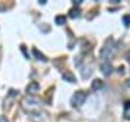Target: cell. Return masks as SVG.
Listing matches in <instances>:
<instances>
[{
	"instance_id": "cell-1",
	"label": "cell",
	"mask_w": 130,
	"mask_h": 122,
	"mask_svg": "<svg viewBox=\"0 0 130 122\" xmlns=\"http://www.w3.org/2000/svg\"><path fill=\"white\" fill-rule=\"evenodd\" d=\"M116 49H117V45L114 43L111 38L107 39V42L104 43V46L101 47V50H100V57H101L104 62H107V59H111L114 56V53H116Z\"/></svg>"
},
{
	"instance_id": "cell-2",
	"label": "cell",
	"mask_w": 130,
	"mask_h": 122,
	"mask_svg": "<svg viewBox=\"0 0 130 122\" xmlns=\"http://www.w3.org/2000/svg\"><path fill=\"white\" fill-rule=\"evenodd\" d=\"M22 108L30 113H36L41 109V101H38L33 96H26L22 99Z\"/></svg>"
},
{
	"instance_id": "cell-3",
	"label": "cell",
	"mask_w": 130,
	"mask_h": 122,
	"mask_svg": "<svg viewBox=\"0 0 130 122\" xmlns=\"http://www.w3.org/2000/svg\"><path fill=\"white\" fill-rule=\"evenodd\" d=\"M85 99H87V92H84V90H78V92H75L72 95V98H71V105L74 106V108H81L85 102Z\"/></svg>"
},
{
	"instance_id": "cell-4",
	"label": "cell",
	"mask_w": 130,
	"mask_h": 122,
	"mask_svg": "<svg viewBox=\"0 0 130 122\" xmlns=\"http://www.w3.org/2000/svg\"><path fill=\"white\" fill-rule=\"evenodd\" d=\"M100 69H101V72H103L104 76H108L113 72V66H111L110 62H103L101 65H100Z\"/></svg>"
},
{
	"instance_id": "cell-5",
	"label": "cell",
	"mask_w": 130,
	"mask_h": 122,
	"mask_svg": "<svg viewBox=\"0 0 130 122\" xmlns=\"http://www.w3.org/2000/svg\"><path fill=\"white\" fill-rule=\"evenodd\" d=\"M38 90H39V83H38V82H29V85L26 86V92H28L30 96L35 95Z\"/></svg>"
},
{
	"instance_id": "cell-6",
	"label": "cell",
	"mask_w": 130,
	"mask_h": 122,
	"mask_svg": "<svg viewBox=\"0 0 130 122\" xmlns=\"http://www.w3.org/2000/svg\"><path fill=\"white\" fill-rule=\"evenodd\" d=\"M104 86V83H103L101 79H94L93 83H91V90H94V92H97V90H100Z\"/></svg>"
},
{
	"instance_id": "cell-7",
	"label": "cell",
	"mask_w": 130,
	"mask_h": 122,
	"mask_svg": "<svg viewBox=\"0 0 130 122\" xmlns=\"http://www.w3.org/2000/svg\"><path fill=\"white\" fill-rule=\"evenodd\" d=\"M62 78H64V80H67V82H71V83H74V82H77L75 80V76L71 73V72L65 71L64 73H62Z\"/></svg>"
},
{
	"instance_id": "cell-8",
	"label": "cell",
	"mask_w": 130,
	"mask_h": 122,
	"mask_svg": "<svg viewBox=\"0 0 130 122\" xmlns=\"http://www.w3.org/2000/svg\"><path fill=\"white\" fill-rule=\"evenodd\" d=\"M123 118L130 121V101L124 102V112H123Z\"/></svg>"
},
{
	"instance_id": "cell-9",
	"label": "cell",
	"mask_w": 130,
	"mask_h": 122,
	"mask_svg": "<svg viewBox=\"0 0 130 122\" xmlns=\"http://www.w3.org/2000/svg\"><path fill=\"white\" fill-rule=\"evenodd\" d=\"M79 13H81V12H79L78 7H74V9L70 10V14H68V16H70L71 19H77V17H79Z\"/></svg>"
},
{
	"instance_id": "cell-10",
	"label": "cell",
	"mask_w": 130,
	"mask_h": 122,
	"mask_svg": "<svg viewBox=\"0 0 130 122\" xmlns=\"http://www.w3.org/2000/svg\"><path fill=\"white\" fill-rule=\"evenodd\" d=\"M33 55L36 56V59H39V60H42V62H46V60H48L46 56H45L43 53H41V52L38 50V49H33Z\"/></svg>"
},
{
	"instance_id": "cell-11",
	"label": "cell",
	"mask_w": 130,
	"mask_h": 122,
	"mask_svg": "<svg viewBox=\"0 0 130 122\" xmlns=\"http://www.w3.org/2000/svg\"><path fill=\"white\" fill-rule=\"evenodd\" d=\"M65 22H67V17H65V16H56L55 17V23L59 24V26L65 24Z\"/></svg>"
},
{
	"instance_id": "cell-12",
	"label": "cell",
	"mask_w": 130,
	"mask_h": 122,
	"mask_svg": "<svg viewBox=\"0 0 130 122\" xmlns=\"http://www.w3.org/2000/svg\"><path fill=\"white\" fill-rule=\"evenodd\" d=\"M123 22H124L126 26H129L130 24V16H123Z\"/></svg>"
},
{
	"instance_id": "cell-13",
	"label": "cell",
	"mask_w": 130,
	"mask_h": 122,
	"mask_svg": "<svg viewBox=\"0 0 130 122\" xmlns=\"http://www.w3.org/2000/svg\"><path fill=\"white\" fill-rule=\"evenodd\" d=\"M16 94H18V92H16L14 89H10V90H9V95H10V96H16Z\"/></svg>"
},
{
	"instance_id": "cell-14",
	"label": "cell",
	"mask_w": 130,
	"mask_h": 122,
	"mask_svg": "<svg viewBox=\"0 0 130 122\" xmlns=\"http://www.w3.org/2000/svg\"><path fill=\"white\" fill-rule=\"evenodd\" d=\"M81 3H83V0H74V5L77 6V7H78V6L81 5Z\"/></svg>"
},
{
	"instance_id": "cell-15",
	"label": "cell",
	"mask_w": 130,
	"mask_h": 122,
	"mask_svg": "<svg viewBox=\"0 0 130 122\" xmlns=\"http://www.w3.org/2000/svg\"><path fill=\"white\" fill-rule=\"evenodd\" d=\"M117 71H119V73H124V66H120Z\"/></svg>"
},
{
	"instance_id": "cell-16",
	"label": "cell",
	"mask_w": 130,
	"mask_h": 122,
	"mask_svg": "<svg viewBox=\"0 0 130 122\" xmlns=\"http://www.w3.org/2000/svg\"><path fill=\"white\" fill-rule=\"evenodd\" d=\"M0 122H7V119H5V118H2V116H0Z\"/></svg>"
},
{
	"instance_id": "cell-17",
	"label": "cell",
	"mask_w": 130,
	"mask_h": 122,
	"mask_svg": "<svg viewBox=\"0 0 130 122\" xmlns=\"http://www.w3.org/2000/svg\"><path fill=\"white\" fill-rule=\"evenodd\" d=\"M127 60L130 62V52H129V53H127Z\"/></svg>"
},
{
	"instance_id": "cell-18",
	"label": "cell",
	"mask_w": 130,
	"mask_h": 122,
	"mask_svg": "<svg viewBox=\"0 0 130 122\" xmlns=\"http://www.w3.org/2000/svg\"><path fill=\"white\" fill-rule=\"evenodd\" d=\"M126 85H127V86H129V88H130V79L127 80V83H126Z\"/></svg>"
}]
</instances>
